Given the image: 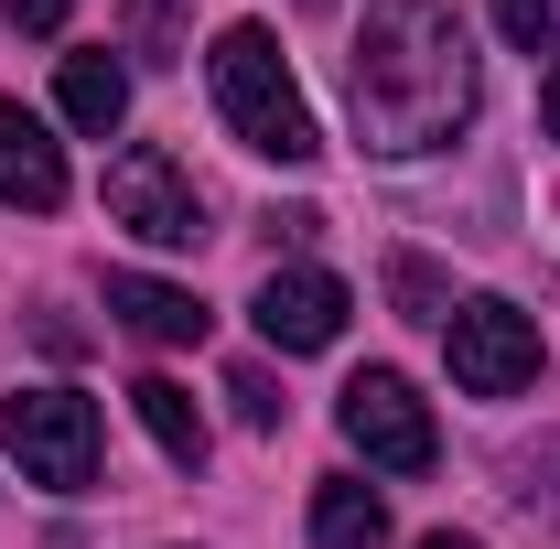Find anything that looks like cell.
Instances as JSON below:
<instances>
[{"label": "cell", "mask_w": 560, "mask_h": 549, "mask_svg": "<svg viewBox=\"0 0 560 549\" xmlns=\"http://www.w3.org/2000/svg\"><path fill=\"white\" fill-rule=\"evenodd\" d=\"M346 97H355V140L366 151H442L475 119V55L453 0H366L346 55Z\"/></svg>", "instance_id": "cell-1"}, {"label": "cell", "mask_w": 560, "mask_h": 549, "mask_svg": "<svg viewBox=\"0 0 560 549\" xmlns=\"http://www.w3.org/2000/svg\"><path fill=\"white\" fill-rule=\"evenodd\" d=\"M215 108H226V130L248 140L259 162H313L324 151V130H313V108H302V86H291V66H280V44H270V22H226L215 33Z\"/></svg>", "instance_id": "cell-2"}, {"label": "cell", "mask_w": 560, "mask_h": 549, "mask_svg": "<svg viewBox=\"0 0 560 549\" xmlns=\"http://www.w3.org/2000/svg\"><path fill=\"white\" fill-rule=\"evenodd\" d=\"M0 431H11V453H22L33 484H55V495H86L97 484V410L75 388H11L0 399Z\"/></svg>", "instance_id": "cell-3"}, {"label": "cell", "mask_w": 560, "mask_h": 549, "mask_svg": "<svg viewBox=\"0 0 560 549\" xmlns=\"http://www.w3.org/2000/svg\"><path fill=\"white\" fill-rule=\"evenodd\" d=\"M108 226H130L140 248H206V195H195V173L173 162V151H119L108 162Z\"/></svg>", "instance_id": "cell-4"}, {"label": "cell", "mask_w": 560, "mask_h": 549, "mask_svg": "<svg viewBox=\"0 0 560 549\" xmlns=\"http://www.w3.org/2000/svg\"><path fill=\"white\" fill-rule=\"evenodd\" d=\"M442 355H453V388L464 399H517L539 377V324L486 291V302H453L442 313Z\"/></svg>", "instance_id": "cell-5"}, {"label": "cell", "mask_w": 560, "mask_h": 549, "mask_svg": "<svg viewBox=\"0 0 560 549\" xmlns=\"http://www.w3.org/2000/svg\"><path fill=\"white\" fill-rule=\"evenodd\" d=\"M335 420H346V442L377 464V475H431V464H442V431H431V410H420V388L399 377V366H366V377H346Z\"/></svg>", "instance_id": "cell-6"}, {"label": "cell", "mask_w": 560, "mask_h": 549, "mask_svg": "<svg viewBox=\"0 0 560 549\" xmlns=\"http://www.w3.org/2000/svg\"><path fill=\"white\" fill-rule=\"evenodd\" d=\"M248 313H259V335H270L280 355H324V344L346 335L355 302H346V280H335V270H270Z\"/></svg>", "instance_id": "cell-7"}, {"label": "cell", "mask_w": 560, "mask_h": 549, "mask_svg": "<svg viewBox=\"0 0 560 549\" xmlns=\"http://www.w3.org/2000/svg\"><path fill=\"white\" fill-rule=\"evenodd\" d=\"M0 206H22V215L66 206V151H55V130L22 97H0Z\"/></svg>", "instance_id": "cell-8"}, {"label": "cell", "mask_w": 560, "mask_h": 549, "mask_svg": "<svg viewBox=\"0 0 560 549\" xmlns=\"http://www.w3.org/2000/svg\"><path fill=\"white\" fill-rule=\"evenodd\" d=\"M108 313H119L130 335H151V344H195L215 324L195 291H173V280H151V270H108Z\"/></svg>", "instance_id": "cell-9"}, {"label": "cell", "mask_w": 560, "mask_h": 549, "mask_svg": "<svg viewBox=\"0 0 560 549\" xmlns=\"http://www.w3.org/2000/svg\"><path fill=\"white\" fill-rule=\"evenodd\" d=\"M55 97H66V119L86 140H108L119 119H130V66L97 44V55H66V75H55Z\"/></svg>", "instance_id": "cell-10"}, {"label": "cell", "mask_w": 560, "mask_h": 549, "mask_svg": "<svg viewBox=\"0 0 560 549\" xmlns=\"http://www.w3.org/2000/svg\"><path fill=\"white\" fill-rule=\"evenodd\" d=\"M313 549H388V506H377V484H355V475H324V484H313Z\"/></svg>", "instance_id": "cell-11"}, {"label": "cell", "mask_w": 560, "mask_h": 549, "mask_svg": "<svg viewBox=\"0 0 560 549\" xmlns=\"http://www.w3.org/2000/svg\"><path fill=\"white\" fill-rule=\"evenodd\" d=\"M130 410H140V431L162 442V464H184V475L206 464V410H195V388H184V377H140Z\"/></svg>", "instance_id": "cell-12"}, {"label": "cell", "mask_w": 560, "mask_h": 549, "mask_svg": "<svg viewBox=\"0 0 560 549\" xmlns=\"http://www.w3.org/2000/svg\"><path fill=\"white\" fill-rule=\"evenodd\" d=\"M495 33H506L517 55H550L560 44V0H495Z\"/></svg>", "instance_id": "cell-13"}, {"label": "cell", "mask_w": 560, "mask_h": 549, "mask_svg": "<svg viewBox=\"0 0 560 549\" xmlns=\"http://www.w3.org/2000/svg\"><path fill=\"white\" fill-rule=\"evenodd\" d=\"M130 44L151 55V66H173V55H184V33H173V0H130Z\"/></svg>", "instance_id": "cell-14"}, {"label": "cell", "mask_w": 560, "mask_h": 549, "mask_svg": "<svg viewBox=\"0 0 560 549\" xmlns=\"http://www.w3.org/2000/svg\"><path fill=\"white\" fill-rule=\"evenodd\" d=\"M226 399H237V420H248V431H280V388L259 377V366H237V377H226Z\"/></svg>", "instance_id": "cell-15"}, {"label": "cell", "mask_w": 560, "mask_h": 549, "mask_svg": "<svg viewBox=\"0 0 560 549\" xmlns=\"http://www.w3.org/2000/svg\"><path fill=\"white\" fill-rule=\"evenodd\" d=\"M388 291H399V313H410V324H431V313H442V280L420 270V259H399V270H388Z\"/></svg>", "instance_id": "cell-16"}, {"label": "cell", "mask_w": 560, "mask_h": 549, "mask_svg": "<svg viewBox=\"0 0 560 549\" xmlns=\"http://www.w3.org/2000/svg\"><path fill=\"white\" fill-rule=\"evenodd\" d=\"M517 475H528L517 495H528V506H550V517H560V442H539V453H528Z\"/></svg>", "instance_id": "cell-17"}, {"label": "cell", "mask_w": 560, "mask_h": 549, "mask_svg": "<svg viewBox=\"0 0 560 549\" xmlns=\"http://www.w3.org/2000/svg\"><path fill=\"white\" fill-rule=\"evenodd\" d=\"M0 11H11V33H66L75 0H0Z\"/></svg>", "instance_id": "cell-18"}, {"label": "cell", "mask_w": 560, "mask_h": 549, "mask_svg": "<svg viewBox=\"0 0 560 549\" xmlns=\"http://www.w3.org/2000/svg\"><path fill=\"white\" fill-rule=\"evenodd\" d=\"M539 119H550V140H560V66L539 75Z\"/></svg>", "instance_id": "cell-19"}, {"label": "cell", "mask_w": 560, "mask_h": 549, "mask_svg": "<svg viewBox=\"0 0 560 549\" xmlns=\"http://www.w3.org/2000/svg\"><path fill=\"white\" fill-rule=\"evenodd\" d=\"M420 549H486V539H464V528H431V539H420Z\"/></svg>", "instance_id": "cell-20"}]
</instances>
